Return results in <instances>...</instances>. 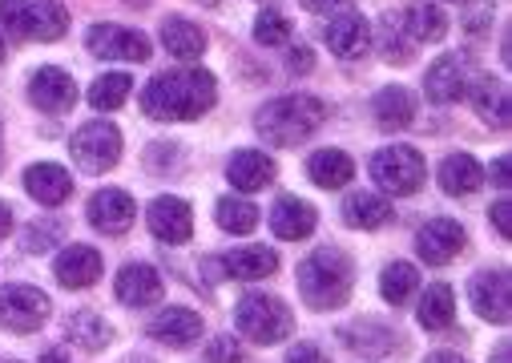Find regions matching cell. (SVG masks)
Listing matches in <instances>:
<instances>
[{
	"instance_id": "1",
	"label": "cell",
	"mask_w": 512,
	"mask_h": 363,
	"mask_svg": "<svg viewBox=\"0 0 512 363\" xmlns=\"http://www.w3.org/2000/svg\"><path fill=\"white\" fill-rule=\"evenodd\" d=\"M218 101V85L206 69H174L158 73L142 89V109L154 121H198Z\"/></svg>"
},
{
	"instance_id": "2",
	"label": "cell",
	"mask_w": 512,
	"mask_h": 363,
	"mask_svg": "<svg viewBox=\"0 0 512 363\" xmlns=\"http://www.w3.org/2000/svg\"><path fill=\"white\" fill-rule=\"evenodd\" d=\"M327 121V105L311 93H291V97H275L259 109L254 117V130H259L271 146H299L307 142L319 126Z\"/></svg>"
},
{
	"instance_id": "3",
	"label": "cell",
	"mask_w": 512,
	"mask_h": 363,
	"mask_svg": "<svg viewBox=\"0 0 512 363\" xmlns=\"http://www.w3.org/2000/svg\"><path fill=\"white\" fill-rule=\"evenodd\" d=\"M351 259L335 247H319L299 263V295L311 311H335L351 299Z\"/></svg>"
},
{
	"instance_id": "4",
	"label": "cell",
	"mask_w": 512,
	"mask_h": 363,
	"mask_svg": "<svg viewBox=\"0 0 512 363\" xmlns=\"http://www.w3.org/2000/svg\"><path fill=\"white\" fill-rule=\"evenodd\" d=\"M234 323H238V331H242L246 339H254V343H283V339L295 331V315L287 311V303L275 299V295H263V291L238 299Z\"/></svg>"
},
{
	"instance_id": "5",
	"label": "cell",
	"mask_w": 512,
	"mask_h": 363,
	"mask_svg": "<svg viewBox=\"0 0 512 363\" xmlns=\"http://www.w3.org/2000/svg\"><path fill=\"white\" fill-rule=\"evenodd\" d=\"M371 178H375L383 190H388V194L408 198V194H416V190L424 186L428 166H424L420 150H412V146H388V150H379V154L371 158Z\"/></svg>"
},
{
	"instance_id": "6",
	"label": "cell",
	"mask_w": 512,
	"mask_h": 363,
	"mask_svg": "<svg viewBox=\"0 0 512 363\" xmlns=\"http://www.w3.org/2000/svg\"><path fill=\"white\" fill-rule=\"evenodd\" d=\"M73 162L85 174H105L121 162V134L109 121H89L73 134Z\"/></svg>"
},
{
	"instance_id": "7",
	"label": "cell",
	"mask_w": 512,
	"mask_h": 363,
	"mask_svg": "<svg viewBox=\"0 0 512 363\" xmlns=\"http://www.w3.org/2000/svg\"><path fill=\"white\" fill-rule=\"evenodd\" d=\"M45 319H49V295H41L37 287H21V283L0 287V327L5 331L33 335L45 327Z\"/></svg>"
},
{
	"instance_id": "8",
	"label": "cell",
	"mask_w": 512,
	"mask_h": 363,
	"mask_svg": "<svg viewBox=\"0 0 512 363\" xmlns=\"http://www.w3.org/2000/svg\"><path fill=\"white\" fill-rule=\"evenodd\" d=\"M89 53L101 61H150V37L134 29H117V25H93L85 37Z\"/></svg>"
},
{
	"instance_id": "9",
	"label": "cell",
	"mask_w": 512,
	"mask_h": 363,
	"mask_svg": "<svg viewBox=\"0 0 512 363\" xmlns=\"http://www.w3.org/2000/svg\"><path fill=\"white\" fill-rule=\"evenodd\" d=\"M416 251L428 267H448L464 251V226L452 218H432L416 234Z\"/></svg>"
},
{
	"instance_id": "10",
	"label": "cell",
	"mask_w": 512,
	"mask_h": 363,
	"mask_svg": "<svg viewBox=\"0 0 512 363\" xmlns=\"http://www.w3.org/2000/svg\"><path fill=\"white\" fill-rule=\"evenodd\" d=\"M154 238L170 242V247H178V242H190L194 234V214H190V202L174 198V194H162L150 202V214H146Z\"/></svg>"
},
{
	"instance_id": "11",
	"label": "cell",
	"mask_w": 512,
	"mask_h": 363,
	"mask_svg": "<svg viewBox=\"0 0 512 363\" xmlns=\"http://www.w3.org/2000/svg\"><path fill=\"white\" fill-rule=\"evenodd\" d=\"M468 81H472V65H468V57H460V53H444V57L428 69L424 89H428V97H432L436 105H452V101H460V97L468 93Z\"/></svg>"
},
{
	"instance_id": "12",
	"label": "cell",
	"mask_w": 512,
	"mask_h": 363,
	"mask_svg": "<svg viewBox=\"0 0 512 363\" xmlns=\"http://www.w3.org/2000/svg\"><path fill=\"white\" fill-rule=\"evenodd\" d=\"M29 101L41 113H69L77 105V85H73L69 73H61V69L49 65V69H37L29 77Z\"/></svg>"
},
{
	"instance_id": "13",
	"label": "cell",
	"mask_w": 512,
	"mask_h": 363,
	"mask_svg": "<svg viewBox=\"0 0 512 363\" xmlns=\"http://www.w3.org/2000/svg\"><path fill=\"white\" fill-rule=\"evenodd\" d=\"M101 255L93 251V247H85V242H73V247H65L61 255H57V263H53V275H57V283L61 287H69V291H85V287H93L97 279H101Z\"/></svg>"
},
{
	"instance_id": "14",
	"label": "cell",
	"mask_w": 512,
	"mask_h": 363,
	"mask_svg": "<svg viewBox=\"0 0 512 363\" xmlns=\"http://www.w3.org/2000/svg\"><path fill=\"white\" fill-rule=\"evenodd\" d=\"M138 218V206L125 190H97L89 198V222L101 230V234H125Z\"/></svg>"
},
{
	"instance_id": "15",
	"label": "cell",
	"mask_w": 512,
	"mask_h": 363,
	"mask_svg": "<svg viewBox=\"0 0 512 363\" xmlns=\"http://www.w3.org/2000/svg\"><path fill=\"white\" fill-rule=\"evenodd\" d=\"M339 339L355 351V355H367V359H383V355H396L400 351V331L388 327V323H375V319H363V323H351L339 331Z\"/></svg>"
},
{
	"instance_id": "16",
	"label": "cell",
	"mask_w": 512,
	"mask_h": 363,
	"mask_svg": "<svg viewBox=\"0 0 512 363\" xmlns=\"http://www.w3.org/2000/svg\"><path fill=\"white\" fill-rule=\"evenodd\" d=\"M472 307L488 323H508L512 319V299H508V275L504 271H480L472 279Z\"/></svg>"
},
{
	"instance_id": "17",
	"label": "cell",
	"mask_w": 512,
	"mask_h": 363,
	"mask_svg": "<svg viewBox=\"0 0 512 363\" xmlns=\"http://www.w3.org/2000/svg\"><path fill=\"white\" fill-rule=\"evenodd\" d=\"M162 291H166V283L150 263H130L117 271V299L125 307H154L162 299Z\"/></svg>"
},
{
	"instance_id": "18",
	"label": "cell",
	"mask_w": 512,
	"mask_h": 363,
	"mask_svg": "<svg viewBox=\"0 0 512 363\" xmlns=\"http://www.w3.org/2000/svg\"><path fill=\"white\" fill-rule=\"evenodd\" d=\"M150 339L158 343H170V347H190L202 339V315L190 311V307H166L150 319Z\"/></svg>"
},
{
	"instance_id": "19",
	"label": "cell",
	"mask_w": 512,
	"mask_h": 363,
	"mask_svg": "<svg viewBox=\"0 0 512 363\" xmlns=\"http://www.w3.org/2000/svg\"><path fill=\"white\" fill-rule=\"evenodd\" d=\"M275 162L267 158V154H259V150H238L234 158H230V166H226V178L234 182V190H242V194H254V190H267L271 182H275Z\"/></svg>"
},
{
	"instance_id": "20",
	"label": "cell",
	"mask_w": 512,
	"mask_h": 363,
	"mask_svg": "<svg viewBox=\"0 0 512 363\" xmlns=\"http://www.w3.org/2000/svg\"><path fill=\"white\" fill-rule=\"evenodd\" d=\"M323 41L331 45L335 57L355 61V57H363V49H367V41H371V29H367L363 17L343 13V17H331V25L323 29Z\"/></svg>"
},
{
	"instance_id": "21",
	"label": "cell",
	"mask_w": 512,
	"mask_h": 363,
	"mask_svg": "<svg viewBox=\"0 0 512 363\" xmlns=\"http://www.w3.org/2000/svg\"><path fill=\"white\" fill-rule=\"evenodd\" d=\"M25 190H29V198H37L41 206H61V202L73 194V178H69L65 166L41 162V166H29V170H25Z\"/></svg>"
},
{
	"instance_id": "22",
	"label": "cell",
	"mask_w": 512,
	"mask_h": 363,
	"mask_svg": "<svg viewBox=\"0 0 512 363\" xmlns=\"http://www.w3.org/2000/svg\"><path fill=\"white\" fill-rule=\"evenodd\" d=\"M371 117H375L379 130H408L412 117H416V101H412V93L404 85H388V89L375 93Z\"/></svg>"
},
{
	"instance_id": "23",
	"label": "cell",
	"mask_w": 512,
	"mask_h": 363,
	"mask_svg": "<svg viewBox=\"0 0 512 363\" xmlns=\"http://www.w3.org/2000/svg\"><path fill=\"white\" fill-rule=\"evenodd\" d=\"M315 206L311 202H303V198H279L275 202V210H271V230L279 234V238H287V242H299V238H307L311 230H315Z\"/></svg>"
},
{
	"instance_id": "24",
	"label": "cell",
	"mask_w": 512,
	"mask_h": 363,
	"mask_svg": "<svg viewBox=\"0 0 512 363\" xmlns=\"http://www.w3.org/2000/svg\"><path fill=\"white\" fill-rule=\"evenodd\" d=\"M484 186V170L472 154H452L440 162V190L452 194V198H468Z\"/></svg>"
},
{
	"instance_id": "25",
	"label": "cell",
	"mask_w": 512,
	"mask_h": 363,
	"mask_svg": "<svg viewBox=\"0 0 512 363\" xmlns=\"http://www.w3.org/2000/svg\"><path fill=\"white\" fill-rule=\"evenodd\" d=\"M468 97H472L476 113L488 121V126L508 130V89H504L500 81H492V77H476V81H468Z\"/></svg>"
},
{
	"instance_id": "26",
	"label": "cell",
	"mask_w": 512,
	"mask_h": 363,
	"mask_svg": "<svg viewBox=\"0 0 512 363\" xmlns=\"http://www.w3.org/2000/svg\"><path fill=\"white\" fill-rule=\"evenodd\" d=\"M222 271H226L230 279L254 283V279H267V275L279 271V255H275L271 247H238V251L222 263Z\"/></svg>"
},
{
	"instance_id": "27",
	"label": "cell",
	"mask_w": 512,
	"mask_h": 363,
	"mask_svg": "<svg viewBox=\"0 0 512 363\" xmlns=\"http://www.w3.org/2000/svg\"><path fill=\"white\" fill-rule=\"evenodd\" d=\"M343 222L351 226V230H379V226H388V218H392V206L383 202L379 194H367V190H359V194H351L347 202H343Z\"/></svg>"
},
{
	"instance_id": "28",
	"label": "cell",
	"mask_w": 512,
	"mask_h": 363,
	"mask_svg": "<svg viewBox=\"0 0 512 363\" xmlns=\"http://www.w3.org/2000/svg\"><path fill=\"white\" fill-rule=\"evenodd\" d=\"M162 45H166L178 61H198V57L206 53V33H202L194 21H186V17H170V21L162 25Z\"/></svg>"
},
{
	"instance_id": "29",
	"label": "cell",
	"mask_w": 512,
	"mask_h": 363,
	"mask_svg": "<svg viewBox=\"0 0 512 363\" xmlns=\"http://www.w3.org/2000/svg\"><path fill=\"white\" fill-rule=\"evenodd\" d=\"M65 29H69V13L57 0H41V5H33L25 13V37H33V41H61Z\"/></svg>"
},
{
	"instance_id": "30",
	"label": "cell",
	"mask_w": 512,
	"mask_h": 363,
	"mask_svg": "<svg viewBox=\"0 0 512 363\" xmlns=\"http://www.w3.org/2000/svg\"><path fill=\"white\" fill-rule=\"evenodd\" d=\"M307 174H311L315 186L339 190V186H347V182L355 178V162H351L343 150H319V154L307 162Z\"/></svg>"
},
{
	"instance_id": "31",
	"label": "cell",
	"mask_w": 512,
	"mask_h": 363,
	"mask_svg": "<svg viewBox=\"0 0 512 363\" xmlns=\"http://www.w3.org/2000/svg\"><path fill=\"white\" fill-rule=\"evenodd\" d=\"M65 331H69V339H73L81 351H101V347L113 343V327H109L97 311H77V315H69Z\"/></svg>"
},
{
	"instance_id": "32",
	"label": "cell",
	"mask_w": 512,
	"mask_h": 363,
	"mask_svg": "<svg viewBox=\"0 0 512 363\" xmlns=\"http://www.w3.org/2000/svg\"><path fill=\"white\" fill-rule=\"evenodd\" d=\"M420 287V271L412 263H388L379 275V295L383 303H392V307H404Z\"/></svg>"
},
{
	"instance_id": "33",
	"label": "cell",
	"mask_w": 512,
	"mask_h": 363,
	"mask_svg": "<svg viewBox=\"0 0 512 363\" xmlns=\"http://www.w3.org/2000/svg\"><path fill=\"white\" fill-rule=\"evenodd\" d=\"M452 319H456L452 287H448V283H432L428 295L420 299V327H428V331H448Z\"/></svg>"
},
{
	"instance_id": "34",
	"label": "cell",
	"mask_w": 512,
	"mask_h": 363,
	"mask_svg": "<svg viewBox=\"0 0 512 363\" xmlns=\"http://www.w3.org/2000/svg\"><path fill=\"white\" fill-rule=\"evenodd\" d=\"M379 53H383V61H392V65H408V61H412V53H416V41L408 37V29H404V17L388 13V17L379 21Z\"/></svg>"
},
{
	"instance_id": "35",
	"label": "cell",
	"mask_w": 512,
	"mask_h": 363,
	"mask_svg": "<svg viewBox=\"0 0 512 363\" xmlns=\"http://www.w3.org/2000/svg\"><path fill=\"white\" fill-rule=\"evenodd\" d=\"M404 29L416 45L420 41H440L448 33V17L436 5H428V0H416V5H408V13H404Z\"/></svg>"
},
{
	"instance_id": "36",
	"label": "cell",
	"mask_w": 512,
	"mask_h": 363,
	"mask_svg": "<svg viewBox=\"0 0 512 363\" xmlns=\"http://www.w3.org/2000/svg\"><path fill=\"white\" fill-rule=\"evenodd\" d=\"M130 89H134L130 73H105V77H97V81L89 85V105H93L97 113L121 109L125 101H130Z\"/></svg>"
},
{
	"instance_id": "37",
	"label": "cell",
	"mask_w": 512,
	"mask_h": 363,
	"mask_svg": "<svg viewBox=\"0 0 512 363\" xmlns=\"http://www.w3.org/2000/svg\"><path fill=\"white\" fill-rule=\"evenodd\" d=\"M214 218L226 234H250L254 226H259V206H250L246 198H218Z\"/></svg>"
},
{
	"instance_id": "38",
	"label": "cell",
	"mask_w": 512,
	"mask_h": 363,
	"mask_svg": "<svg viewBox=\"0 0 512 363\" xmlns=\"http://www.w3.org/2000/svg\"><path fill=\"white\" fill-rule=\"evenodd\" d=\"M254 41L275 49V45H287L291 41V21L283 13H259V21H254Z\"/></svg>"
},
{
	"instance_id": "39",
	"label": "cell",
	"mask_w": 512,
	"mask_h": 363,
	"mask_svg": "<svg viewBox=\"0 0 512 363\" xmlns=\"http://www.w3.org/2000/svg\"><path fill=\"white\" fill-rule=\"evenodd\" d=\"M61 234H65V230H61V222H57V218H49L45 226H41V222H33V226L25 230V251L41 255V251H49V247H53V242H57Z\"/></svg>"
},
{
	"instance_id": "40",
	"label": "cell",
	"mask_w": 512,
	"mask_h": 363,
	"mask_svg": "<svg viewBox=\"0 0 512 363\" xmlns=\"http://www.w3.org/2000/svg\"><path fill=\"white\" fill-rule=\"evenodd\" d=\"M25 0H0V25L9 37H25Z\"/></svg>"
},
{
	"instance_id": "41",
	"label": "cell",
	"mask_w": 512,
	"mask_h": 363,
	"mask_svg": "<svg viewBox=\"0 0 512 363\" xmlns=\"http://www.w3.org/2000/svg\"><path fill=\"white\" fill-rule=\"evenodd\" d=\"M238 359H242V347L230 335H218L210 343V363H238Z\"/></svg>"
},
{
	"instance_id": "42",
	"label": "cell",
	"mask_w": 512,
	"mask_h": 363,
	"mask_svg": "<svg viewBox=\"0 0 512 363\" xmlns=\"http://www.w3.org/2000/svg\"><path fill=\"white\" fill-rule=\"evenodd\" d=\"M488 214H492L496 230H500L504 238H512V202H508V198H500V202H496V206H492Z\"/></svg>"
},
{
	"instance_id": "43",
	"label": "cell",
	"mask_w": 512,
	"mask_h": 363,
	"mask_svg": "<svg viewBox=\"0 0 512 363\" xmlns=\"http://www.w3.org/2000/svg\"><path fill=\"white\" fill-rule=\"evenodd\" d=\"M287 363H327V355L315 343H299V347L287 351Z\"/></svg>"
},
{
	"instance_id": "44",
	"label": "cell",
	"mask_w": 512,
	"mask_h": 363,
	"mask_svg": "<svg viewBox=\"0 0 512 363\" xmlns=\"http://www.w3.org/2000/svg\"><path fill=\"white\" fill-rule=\"evenodd\" d=\"M299 5H303L307 13H327V17H331V13L347 9V5H351V0H299Z\"/></svg>"
},
{
	"instance_id": "45",
	"label": "cell",
	"mask_w": 512,
	"mask_h": 363,
	"mask_svg": "<svg viewBox=\"0 0 512 363\" xmlns=\"http://www.w3.org/2000/svg\"><path fill=\"white\" fill-rule=\"evenodd\" d=\"M311 65H315V61H311V49H303V45L291 49V73H307Z\"/></svg>"
},
{
	"instance_id": "46",
	"label": "cell",
	"mask_w": 512,
	"mask_h": 363,
	"mask_svg": "<svg viewBox=\"0 0 512 363\" xmlns=\"http://www.w3.org/2000/svg\"><path fill=\"white\" fill-rule=\"evenodd\" d=\"M488 17H492V9H472V17H468V33H484L488 29Z\"/></svg>"
},
{
	"instance_id": "47",
	"label": "cell",
	"mask_w": 512,
	"mask_h": 363,
	"mask_svg": "<svg viewBox=\"0 0 512 363\" xmlns=\"http://www.w3.org/2000/svg\"><path fill=\"white\" fill-rule=\"evenodd\" d=\"M492 186H500V190L512 186V182H508V158H496V162H492Z\"/></svg>"
},
{
	"instance_id": "48",
	"label": "cell",
	"mask_w": 512,
	"mask_h": 363,
	"mask_svg": "<svg viewBox=\"0 0 512 363\" xmlns=\"http://www.w3.org/2000/svg\"><path fill=\"white\" fill-rule=\"evenodd\" d=\"M9 230H13V210L0 202V238H9Z\"/></svg>"
},
{
	"instance_id": "49",
	"label": "cell",
	"mask_w": 512,
	"mask_h": 363,
	"mask_svg": "<svg viewBox=\"0 0 512 363\" xmlns=\"http://www.w3.org/2000/svg\"><path fill=\"white\" fill-rule=\"evenodd\" d=\"M424 363H464V359H460L456 351H436V355H428Z\"/></svg>"
},
{
	"instance_id": "50",
	"label": "cell",
	"mask_w": 512,
	"mask_h": 363,
	"mask_svg": "<svg viewBox=\"0 0 512 363\" xmlns=\"http://www.w3.org/2000/svg\"><path fill=\"white\" fill-rule=\"evenodd\" d=\"M508 359H512V343H500L496 355H492V363H508Z\"/></svg>"
},
{
	"instance_id": "51",
	"label": "cell",
	"mask_w": 512,
	"mask_h": 363,
	"mask_svg": "<svg viewBox=\"0 0 512 363\" xmlns=\"http://www.w3.org/2000/svg\"><path fill=\"white\" fill-rule=\"evenodd\" d=\"M41 363H69V359H65L61 351H45V355H41Z\"/></svg>"
},
{
	"instance_id": "52",
	"label": "cell",
	"mask_w": 512,
	"mask_h": 363,
	"mask_svg": "<svg viewBox=\"0 0 512 363\" xmlns=\"http://www.w3.org/2000/svg\"><path fill=\"white\" fill-rule=\"evenodd\" d=\"M125 363H158V359H150V355H130Z\"/></svg>"
},
{
	"instance_id": "53",
	"label": "cell",
	"mask_w": 512,
	"mask_h": 363,
	"mask_svg": "<svg viewBox=\"0 0 512 363\" xmlns=\"http://www.w3.org/2000/svg\"><path fill=\"white\" fill-rule=\"evenodd\" d=\"M0 61H5V41H0Z\"/></svg>"
},
{
	"instance_id": "54",
	"label": "cell",
	"mask_w": 512,
	"mask_h": 363,
	"mask_svg": "<svg viewBox=\"0 0 512 363\" xmlns=\"http://www.w3.org/2000/svg\"><path fill=\"white\" fill-rule=\"evenodd\" d=\"M0 363H17V359H0Z\"/></svg>"
},
{
	"instance_id": "55",
	"label": "cell",
	"mask_w": 512,
	"mask_h": 363,
	"mask_svg": "<svg viewBox=\"0 0 512 363\" xmlns=\"http://www.w3.org/2000/svg\"><path fill=\"white\" fill-rule=\"evenodd\" d=\"M456 5H460V0H456Z\"/></svg>"
}]
</instances>
